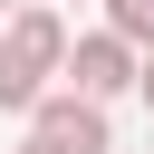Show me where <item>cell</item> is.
Segmentation results:
<instances>
[{
	"label": "cell",
	"instance_id": "cell-1",
	"mask_svg": "<svg viewBox=\"0 0 154 154\" xmlns=\"http://www.w3.org/2000/svg\"><path fill=\"white\" fill-rule=\"evenodd\" d=\"M58 67H67V29H58L38 0H29V10H10V19H0V106H10V116H29V106H38V87H48Z\"/></svg>",
	"mask_w": 154,
	"mask_h": 154
},
{
	"label": "cell",
	"instance_id": "cell-2",
	"mask_svg": "<svg viewBox=\"0 0 154 154\" xmlns=\"http://www.w3.org/2000/svg\"><path fill=\"white\" fill-rule=\"evenodd\" d=\"M67 87H77V96H125V87H135V38H125V29L77 38V48H67Z\"/></svg>",
	"mask_w": 154,
	"mask_h": 154
},
{
	"label": "cell",
	"instance_id": "cell-3",
	"mask_svg": "<svg viewBox=\"0 0 154 154\" xmlns=\"http://www.w3.org/2000/svg\"><path fill=\"white\" fill-rule=\"evenodd\" d=\"M29 125H38V135H58V144H77V154H106V96H77V87H67V96H48V87H38Z\"/></svg>",
	"mask_w": 154,
	"mask_h": 154
},
{
	"label": "cell",
	"instance_id": "cell-4",
	"mask_svg": "<svg viewBox=\"0 0 154 154\" xmlns=\"http://www.w3.org/2000/svg\"><path fill=\"white\" fill-rule=\"evenodd\" d=\"M106 29H125L135 48H154V0H106Z\"/></svg>",
	"mask_w": 154,
	"mask_h": 154
},
{
	"label": "cell",
	"instance_id": "cell-5",
	"mask_svg": "<svg viewBox=\"0 0 154 154\" xmlns=\"http://www.w3.org/2000/svg\"><path fill=\"white\" fill-rule=\"evenodd\" d=\"M19 154H77V144H58V135H38V125H29V144H19Z\"/></svg>",
	"mask_w": 154,
	"mask_h": 154
},
{
	"label": "cell",
	"instance_id": "cell-6",
	"mask_svg": "<svg viewBox=\"0 0 154 154\" xmlns=\"http://www.w3.org/2000/svg\"><path fill=\"white\" fill-rule=\"evenodd\" d=\"M135 87H144V106H154V58H144V67H135Z\"/></svg>",
	"mask_w": 154,
	"mask_h": 154
},
{
	"label": "cell",
	"instance_id": "cell-7",
	"mask_svg": "<svg viewBox=\"0 0 154 154\" xmlns=\"http://www.w3.org/2000/svg\"><path fill=\"white\" fill-rule=\"evenodd\" d=\"M10 10H29V0H0V19H10Z\"/></svg>",
	"mask_w": 154,
	"mask_h": 154
}]
</instances>
